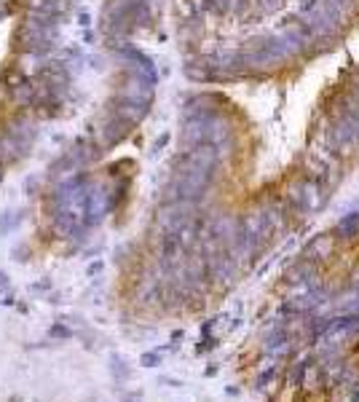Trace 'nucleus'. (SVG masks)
<instances>
[{"label": "nucleus", "mask_w": 359, "mask_h": 402, "mask_svg": "<svg viewBox=\"0 0 359 402\" xmlns=\"http://www.w3.org/2000/svg\"><path fill=\"white\" fill-rule=\"evenodd\" d=\"M357 400H359V397H357Z\"/></svg>", "instance_id": "2"}, {"label": "nucleus", "mask_w": 359, "mask_h": 402, "mask_svg": "<svg viewBox=\"0 0 359 402\" xmlns=\"http://www.w3.org/2000/svg\"><path fill=\"white\" fill-rule=\"evenodd\" d=\"M156 359H158V354H153V352H150V354H145V357H142V365H147V367H150Z\"/></svg>", "instance_id": "1"}]
</instances>
